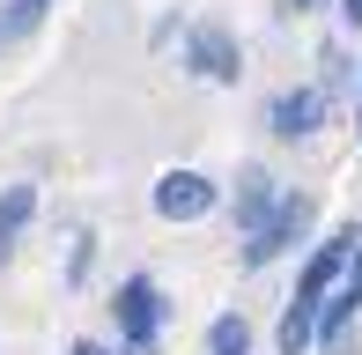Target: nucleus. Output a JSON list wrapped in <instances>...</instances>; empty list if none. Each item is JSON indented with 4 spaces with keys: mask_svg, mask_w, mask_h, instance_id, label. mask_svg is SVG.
Instances as JSON below:
<instances>
[{
    "mask_svg": "<svg viewBox=\"0 0 362 355\" xmlns=\"http://www.w3.org/2000/svg\"><path fill=\"white\" fill-rule=\"evenodd\" d=\"M37 15H45V0H15V30H30Z\"/></svg>",
    "mask_w": 362,
    "mask_h": 355,
    "instance_id": "9",
    "label": "nucleus"
},
{
    "mask_svg": "<svg viewBox=\"0 0 362 355\" xmlns=\"http://www.w3.org/2000/svg\"><path fill=\"white\" fill-rule=\"evenodd\" d=\"M111 311H119V355H148V348H156V333H163V311H170V303H163V289L148 281V274H126Z\"/></svg>",
    "mask_w": 362,
    "mask_h": 355,
    "instance_id": "1",
    "label": "nucleus"
},
{
    "mask_svg": "<svg viewBox=\"0 0 362 355\" xmlns=\"http://www.w3.org/2000/svg\"><path fill=\"white\" fill-rule=\"evenodd\" d=\"M303 230H310V192H281V207H274V215L244 237V267H252V274L274 267L288 245H303Z\"/></svg>",
    "mask_w": 362,
    "mask_h": 355,
    "instance_id": "2",
    "label": "nucleus"
},
{
    "mask_svg": "<svg viewBox=\"0 0 362 355\" xmlns=\"http://www.w3.org/2000/svg\"><path fill=\"white\" fill-rule=\"evenodd\" d=\"M148 200H156L163 222H200V215H215V207H222V185H215L207 170H163Z\"/></svg>",
    "mask_w": 362,
    "mask_h": 355,
    "instance_id": "3",
    "label": "nucleus"
},
{
    "mask_svg": "<svg viewBox=\"0 0 362 355\" xmlns=\"http://www.w3.org/2000/svg\"><path fill=\"white\" fill-rule=\"evenodd\" d=\"M267 126H274L281 141H310V134L325 126V89H318V82H303V89H281V96L267 104Z\"/></svg>",
    "mask_w": 362,
    "mask_h": 355,
    "instance_id": "5",
    "label": "nucleus"
},
{
    "mask_svg": "<svg viewBox=\"0 0 362 355\" xmlns=\"http://www.w3.org/2000/svg\"><path fill=\"white\" fill-rule=\"evenodd\" d=\"M185 67L200 74V82H237V74H244V52H237V37H229L222 23H192L185 30Z\"/></svg>",
    "mask_w": 362,
    "mask_h": 355,
    "instance_id": "4",
    "label": "nucleus"
},
{
    "mask_svg": "<svg viewBox=\"0 0 362 355\" xmlns=\"http://www.w3.org/2000/svg\"><path fill=\"white\" fill-rule=\"evenodd\" d=\"M30 215H37V185H8L0 192V260H8L15 237L30 230Z\"/></svg>",
    "mask_w": 362,
    "mask_h": 355,
    "instance_id": "7",
    "label": "nucleus"
},
{
    "mask_svg": "<svg viewBox=\"0 0 362 355\" xmlns=\"http://www.w3.org/2000/svg\"><path fill=\"white\" fill-rule=\"evenodd\" d=\"M340 15H348V23H362V0H340Z\"/></svg>",
    "mask_w": 362,
    "mask_h": 355,
    "instance_id": "11",
    "label": "nucleus"
},
{
    "mask_svg": "<svg viewBox=\"0 0 362 355\" xmlns=\"http://www.w3.org/2000/svg\"><path fill=\"white\" fill-rule=\"evenodd\" d=\"M296 8H318V0H296Z\"/></svg>",
    "mask_w": 362,
    "mask_h": 355,
    "instance_id": "13",
    "label": "nucleus"
},
{
    "mask_svg": "<svg viewBox=\"0 0 362 355\" xmlns=\"http://www.w3.org/2000/svg\"><path fill=\"white\" fill-rule=\"evenodd\" d=\"M207 355H252V326H244L237 311H222L215 326H207Z\"/></svg>",
    "mask_w": 362,
    "mask_h": 355,
    "instance_id": "8",
    "label": "nucleus"
},
{
    "mask_svg": "<svg viewBox=\"0 0 362 355\" xmlns=\"http://www.w3.org/2000/svg\"><path fill=\"white\" fill-rule=\"evenodd\" d=\"M274 207H281V185H274L267 170H244V185H237V222H244V237H252Z\"/></svg>",
    "mask_w": 362,
    "mask_h": 355,
    "instance_id": "6",
    "label": "nucleus"
},
{
    "mask_svg": "<svg viewBox=\"0 0 362 355\" xmlns=\"http://www.w3.org/2000/svg\"><path fill=\"white\" fill-rule=\"evenodd\" d=\"M8 37H15V23H0V45H8Z\"/></svg>",
    "mask_w": 362,
    "mask_h": 355,
    "instance_id": "12",
    "label": "nucleus"
},
{
    "mask_svg": "<svg viewBox=\"0 0 362 355\" xmlns=\"http://www.w3.org/2000/svg\"><path fill=\"white\" fill-rule=\"evenodd\" d=\"M67 355H111V348H104V341H74Z\"/></svg>",
    "mask_w": 362,
    "mask_h": 355,
    "instance_id": "10",
    "label": "nucleus"
},
{
    "mask_svg": "<svg viewBox=\"0 0 362 355\" xmlns=\"http://www.w3.org/2000/svg\"><path fill=\"white\" fill-rule=\"evenodd\" d=\"M355 126H362V104H355Z\"/></svg>",
    "mask_w": 362,
    "mask_h": 355,
    "instance_id": "14",
    "label": "nucleus"
}]
</instances>
